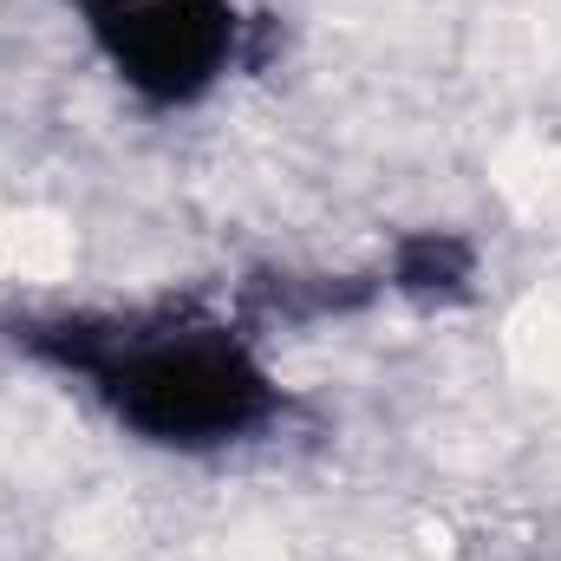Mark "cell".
<instances>
[{"instance_id":"6da1fadb","label":"cell","mask_w":561,"mask_h":561,"mask_svg":"<svg viewBox=\"0 0 561 561\" xmlns=\"http://www.w3.org/2000/svg\"><path fill=\"white\" fill-rule=\"evenodd\" d=\"M13 340L85 379V392L157 450H236L287 412L280 379L222 320H26Z\"/></svg>"},{"instance_id":"7a4b0ae2","label":"cell","mask_w":561,"mask_h":561,"mask_svg":"<svg viewBox=\"0 0 561 561\" xmlns=\"http://www.w3.org/2000/svg\"><path fill=\"white\" fill-rule=\"evenodd\" d=\"M125 92L176 112L209 99L242 53V0H66Z\"/></svg>"}]
</instances>
